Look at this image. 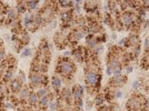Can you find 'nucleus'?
Returning <instances> with one entry per match:
<instances>
[{
	"instance_id": "nucleus-34",
	"label": "nucleus",
	"mask_w": 149,
	"mask_h": 111,
	"mask_svg": "<svg viewBox=\"0 0 149 111\" xmlns=\"http://www.w3.org/2000/svg\"><path fill=\"white\" fill-rule=\"evenodd\" d=\"M125 68V71H126V74H129L132 72V70H134V67L131 66V65H128V66H126V67H124Z\"/></svg>"
},
{
	"instance_id": "nucleus-20",
	"label": "nucleus",
	"mask_w": 149,
	"mask_h": 111,
	"mask_svg": "<svg viewBox=\"0 0 149 111\" xmlns=\"http://www.w3.org/2000/svg\"><path fill=\"white\" fill-rule=\"evenodd\" d=\"M51 100H52V99L49 97V94L46 96V97L40 98L39 99V101H38L37 109H48V108H49L50 102H51Z\"/></svg>"
},
{
	"instance_id": "nucleus-23",
	"label": "nucleus",
	"mask_w": 149,
	"mask_h": 111,
	"mask_svg": "<svg viewBox=\"0 0 149 111\" xmlns=\"http://www.w3.org/2000/svg\"><path fill=\"white\" fill-rule=\"evenodd\" d=\"M36 93H37L38 98H42V97H46V96H48L50 92V90L48 89V87H40V88H38L35 90Z\"/></svg>"
},
{
	"instance_id": "nucleus-24",
	"label": "nucleus",
	"mask_w": 149,
	"mask_h": 111,
	"mask_svg": "<svg viewBox=\"0 0 149 111\" xmlns=\"http://www.w3.org/2000/svg\"><path fill=\"white\" fill-rule=\"evenodd\" d=\"M5 61H6L8 68H10V67H17V59L15 58V56L7 55Z\"/></svg>"
},
{
	"instance_id": "nucleus-33",
	"label": "nucleus",
	"mask_w": 149,
	"mask_h": 111,
	"mask_svg": "<svg viewBox=\"0 0 149 111\" xmlns=\"http://www.w3.org/2000/svg\"><path fill=\"white\" fill-rule=\"evenodd\" d=\"M49 111H57L58 110V105H57V101L56 100H51V102H50L49 105Z\"/></svg>"
},
{
	"instance_id": "nucleus-7",
	"label": "nucleus",
	"mask_w": 149,
	"mask_h": 111,
	"mask_svg": "<svg viewBox=\"0 0 149 111\" xmlns=\"http://www.w3.org/2000/svg\"><path fill=\"white\" fill-rule=\"evenodd\" d=\"M50 83H51V88H52V91L56 93L57 96H59V93L62 89V79L59 74H55L52 77H51V80H50Z\"/></svg>"
},
{
	"instance_id": "nucleus-8",
	"label": "nucleus",
	"mask_w": 149,
	"mask_h": 111,
	"mask_svg": "<svg viewBox=\"0 0 149 111\" xmlns=\"http://www.w3.org/2000/svg\"><path fill=\"white\" fill-rule=\"evenodd\" d=\"M84 93H85V89H84V87L81 86V85H74V86L71 87V94H72L74 102L82 100Z\"/></svg>"
},
{
	"instance_id": "nucleus-41",
	"label": "nucleus",
	"mask_w": 149,
	"mask_h": 111,
	"mask_svg": "<svg viewBox=\"0 0 149 111\" xmlns=\"http://www.w3.org/2000/svg\"><path fill=\"white\" fill-rule=\"evenodd\" d=\"M1 47H2V40L0 39V48H1Z\"/></svg>"
},
{
	"instance_id": "nucleus-5",
	"label": "nucleus",
	"mask_w": 149,
	"mask_h": 111,
	"mask_svg": "<svg viewBox=\"0 0 149 111\" xmlns=\"http://www.w3.org/2000/svg\"><path fill=\"white\" fill-rule=\"evenodd\" d=\"M127 83V76L124 74H115L108 81V86L109 88H121Z\"/></svg>"
},
{
	"instance_id": "nucleus-42",
	"label": "nucleus",
	"mask_w": 149,
	"mask_h": 111,
	"mask_svg": "<svg viewBox=\"0 0 149 111\" xmlns=\"http://www.w3.org/2000/svg\"><path fill=\"white\" fill-rule=\"evenodd\" d=\"M3 110V107H0V111H2Z\"/></svg>"
},
{
	"instance_id": "nucleus-9",
	"label": "nucleus",
	"mask_w": 149,
	"mask_h": 111,
	"mask_svg": "<svg viewBox=\"0 0 149 111\" xmlns=\"http://www.w3.org/2000/svg\"><path fill=\"white\" fill-rule=\"evenodd\" d=\"M30 71L46 74V72L48 71V65L41 63V62L37 61V60H32V63H31V67H30Z\"/></svg>"
},
{
	"instance_id": "nucleus-13",
	"label": "nucleus",
	"mask_w": 149,
	"mask_h": 111,
	"mask_svg": "<svg viewBox=\"0 0 149 111\" xmlns=\"http://www.w3.org/2000/svg\"><path fill=\"white\" fill-rule=\"evenodd\" d=\"M40 2L37 0H29V1H26V6H27V10L30 15H36L39 12L40 8H39Z\"/></svg>"
},
{
	"instance_id": "nucleus-30",
	"label": "nucleus",
	"mask_w": 149,
	"mask_h": 111,
	"mask_svg": "<svg viewBox=\"0 0 149 111\" xmlns=\"http://www.w3.org/2000/svg\"><path fill=\"white\" fill-rule=\"evenodd\" d=\"M16 78H17V79H18V80L20 81L22 85H25V82H26V74L24 72V71H22V70H20V71H19L18 74L16 76Z\"/></svg>"
},
{
	"instance_id": "nucleus-27",
	"label": "nucleus",
	"mask_w": 149,
	"mask_h": 111,
	"mask_svg": "<svg viewBox=\"0 0 149 111\" xmlns=\"http://www.w3.org/2000/svg\"><path fill=\"white\" fill-rule=\"evenodd\" d=\"M31 55H32V49H31L30 47H28V46L25 47V49L20 52L21 58H28V57H30Z\"/></svg>"
},
{
	"instance_id": "nucleus-18",
	"label": "nucleus",
	"mask_w": 149,
	"mask_h": 111,
	"mask_svg": "<svg viewBox=\"0 0 149 111\" xmlns=\"http://www.w3.org/2000/svg\"><path fill=\"white\" fill-rule=\"evenodd\" d=\"M38 101H39V98H38L36 91L35 90H31L30 94H29V98L27 100V105L30 107V108H37Z\"/></svg>"
},
{
	"instance_id": "nucleus-11",
	"label": "nucleus",
	"mask_w": 149,
	"mask_h": 111,
	"mask_svg": "<svg viewBox=\"0 0 149 111\" xmlns=\"http://www.w3.org/2000/svg\"><path fill=\"white\" fill-rule=\"evenodd\" d=\"M24 86H25V85H22L17 78H15V79L8 85V88H9L10 93L13 94V96H16V94H18V93L21 91V89H22V87Z\"/></svg>"
},
{
	"instance_id": "nucleus-37",
	"label": "nucleus",
	"mask_w": 149,
	"mask_h": 111,
	"mask_svg": "<svg viewBox=\"0 0 149 111\" xmlns=\"http://www.w3.org/2000/svg\"><path fill=\"white\" fill-rule=\"evenodd\" d=\"M98 111H110V105H101L98 108Z\"/></svg>"
},
{
	"instance_id": "nucleus-10",
	"label": "nucleus",
	"mask_w": 149,
	"mask_h": 111,
	"mask_svg": "<svg viewBox=\"0 0 149 111\" xmlns=\"http://www.w3.org/2000/svg\"><path fill=\"white\" fill-rule=\"evenodd\" d=\"M31 90H32V89H31L30 87L25 85V86L22 87L21 91L17 94V97H18V99H19V102H20L21 105H27V100L29 98V94H30Z\"/></svg>"
},
{
	"instance_id": "nucleus-4",
	"label": "nucleus",
	"mask_w": 149,
	"mask_h": 111,
	"mask_svg": "<svg viewBox=\"0 0 149 111\" xmlns=\"http://www.w3.org/2000/svg\"><path fill=\"white\" fill-rule=\"evenodd\" d=\"M28 86L30 87L32 90H36L40 87H48V77L46 74H38V72H33L30 71L29 72V77H28Z\"/></svg>"
},
{
	"instance_id": "nucleus-19",
	"label": "nucleus",
	"mask_w": 149,
	"mask_h": 111,
	"mask_svg": "<svg viewBox=\"0 0 149 111\" xmlns=\"http://www.w3.org/2000/svg\"><path fill=\"white\" fill-rule=\"evenodd\" d=\"M5 16H6L7 20H9L10 22H13V20H16L17 18H19V15L17 13V10H16L15 7H8Z\"/></svg>"
},
{
	"instance_id": "nucleus-36",
	"label": "nucleus",
	"mask_w": 149,
	"mask_h": 111,
	"mask_svg": "<svg viewBox=\"0 0 149 111\" xmlns=\"http://www.w3.org/2000/svg\"><path fill=\"white\" fill-rule=\"evenodd\" d=\"M141 5L145 8L146 11H149V0H146V1H141Z\"/></svg>"
},
{
	"instance_id": "nucleus-1",
	"label": "nucleus",
	"mask_w": 149,
	"mask_h": 111,
	"mask_svg": "<svg viewBox=\"0 0 149 111\" xmlns=\"http://www.w3.org/2000/svg\"><path fill=\"white\" fill-rule=\"evenodd\" d=\"M77 67L70 58H65V57H59L56 62V74L61 77V79L66 81H70L74 74H76Z\"/></svg>"
},
{
	"instance_id": "nucleus-17",
	"label": "nucleus",
	"mask_w": 149,
	"mask_h": 111,
	"mask_svg": "<svg viewBox=\"0 0 149 111\" xmlns=\"http://www.w3.org/2000/svg\"><path fill=\"white\" fill-rule=\"evenodd\" d=\"M85 38H86V48H87L88 50H93V48L99 43L96 35H95V36H93V35H87Z\"/></svg>"
},
{
	"instance_id": "nucleus-39",
	"label": "nucleus",
	"mask_w": 149,
	"mask_h": 111,
	"mask_svg": "<svg viewBox=\"0 0 149 111\" xmlns=\"http://www.w3.org/2000/svg\"><path fill=\"white\" fill-rule=\"evenodd\" d=\"M3 102H5V101H3V98H2V97H0V107H2Z\"/></svg>"
},
{
	"instance_id": "nucleus-21",
	"label": "nucleus",
	"mask_w": 149,
	"mask_h": 111,
	"mask_svg": "<svg viewBox=\"0 0 149 111\" xmlns=\"http://www.w3.org/2000/svg\"><path fill=\"white\" fill-rule=\"evenodd\" d=\"M16 10L19 16H24L26 12H28L27 6H26V1H17L16 2Z\"/></svg>"
},
{
	"instance_id": "nucleus-32",
	"label": "nucleus",
	"mask_w": 149,
	"mask_h": 111,
	"mask_svg": "<svg viewBox=\"0 0 149 111\" xmlns=\"http://www.w3.org/2000/svg\"><path fill=\"white\" fill-rule=\"evenodd\" d=\"M7 57V53H6V49H5V47L2 46L1 48H0V63L1 62L5 61V59H6Z\"/></svg>"
},
{
	"instance_id": "nucleus-2",
	"label": "nucleus",
	"mask_w": 149,
	"mask_h": 111,
	"mask_svg": "<svg viewBox=\"0 0 149 111\" xmlns=\"http://www.w3.org/2000/svg\"><path fill=\"white\" fill-rule=\"evenodd\" d=\"M101 79H102L101 72L90 70V69H85V85H86V88H93L97 91H99Z\"/></svg>"
},
{
	"instance_id": "nucleus-26",
	"label": "nucleus",
	"mask_w": 149,
	"mask_h": 111,
	"mask_svg": "<svg viewBox=\"0 0 149 111\" xmlns=\"http://www.w3.org/2000/svg\"><path fill=\"white\" fill-rule=\"evenodd\" d=\"M32 21L35 22V25L37 26L38 28H40V27L45 26L44 19L41 18V16H40L39 13H36V15H33V17H32Z\"/></svg>"
},
{
	"instance_id": "nucleus-29",
	"label": "nucleus",
	"mask_w": 149,
	"mask_h": 111,
	"mask_svg": "<svg viewBox=\"0 0 149 111\" xmlns=\"http://www.w3.org/2000/svg\"><path fill=\"white\" fill-rule=\"evenodd\" d=\"M38 29H39V28L35 25V22H33V21H31L30 24L25 28V30H27L28 32H35V31H37Z\"/></svg>"
},
{
	"instance_id": "nucleus-43",
	"label": "nucleus",
	"mask_w": 149,
	"mask_h": 111,
	"mask_svg": "<svg viewBox=\"0 0 149 111\" xmlns=\"http://www.w3.org/2000/svg\"><path fill=\"white\" fill-rule=\"evenodd\" d=\"M72 111H80V110H78V109H74Z\"/></svg>"
},
{
	"instance_id": "nucleus-25",
	"label": "nucleus",
	"mask_w": 149,
	"mask_h": 111,
	"mask_svg": "<svg viewBox=\"0 0 149 111\" xmlns=\"http://www.w3.org/2000/svg\"><path fill=\"white\" fill-rule=\"evenodd\" d=\"M81 5H84V2L82 1H74V8H72V12H74V17H78V16H80L81 13Z\"/></svg>"
},
{
	"instance_id": "nucleus-35",
	"label": "nucleus",
	"mask_w": 149,
	"mask_h": 111,
	"mask_svg": "<svg viewBox=\"0 0 149 111\" xmlns=\"http://www.w3.org/2000/svg\"><path fill=\"white\" fill-rule=\"evenodd\" d=\"M125 44H126V37L123 38V39H120V41H119V43L117 44V46H118L119 48H123V49H124Z\"/></svg>"
},
{
	"instance_id": "nucleus-40",
	"label": "nucleus",
	"mask_w": 149,
	"mask_h": 111,
	"mask_svg": "<svg viewBox=\"0 0 149 111\" xmlns=\"http://www.w3.org/2000/svg\"><path fill=\"white\" fill-rule=\"evenodd\" d=\"M111 39H112V40H116V39H117V36H116V33H111Z\"/></svg>"
},
{
	"instance_id": "nucleus-15",
	"label": "nucleus",
	"mask_w": 149,
	"mask_h": 111,
	"mask_svg": "<svg viewBox=\"0 0 149 111\" xmlns=\"http://www.w3.org/2000/svg\"><path fill=\"white\" fill-rule=\"evenodd\" d=\"M58 97H61V98L66 99L68 102H70L71 105H74V100H72V94H71V88L69 86L62 87L61 91L59 93Z\"/></svg>"
},
{
	"instance_id": "nucleus-6",
	"label": "nucleus",
	"mask_w": 149,
	"mask_h": 111,
	"mask_svg": "<svg viewBox=\"0 0 149 111\" xmlns=\"http://www.w3.org/2000/svg\"><path fill=\"white\" fill-rule=\"evenodd\" d=\"M141 43V39L139 37V35H135V33H130L128 37H126V44L125 48H135V47H140Z\"/></svg>"
},
{
	"instance_id": "nucleus-12",
	"label": "nucleus",
	"mask_w": 149,
	"mask_h": 111,
	"mask_svg": "<svg viewBox=\"0 0 149 111\" xmlns=\"http://www.w3.org/2000/svg\"><path fill=\"white\" fill-rule=\"evenodd\" d=\"M99 5L100 2H98V1H85L84 2V9L87 13L91 15L95 11L99 10Z\"/></svg>"
},
{
	"instance_id": "nucleus-38",
	"label": "nucleus",
	"mask_w": 149,
	"mask_h": 111,
	"mask_svg": "<svg viewBox=\"0 0 149 111\" xmlns=\"http://www.w3.org/2000/svg\"><path fill=\"white\" fill-rule=\"evenodd\" d=\"M139 86H140L139 81L135 80L134 82H132V89H134V90H138V89H139Z\"/></svg>"
},
{
	"instance_id": "nucleus-22",
	"label": "nucleus",
	"mask_w": 149,
	"mask_h": 111,
	"mask_svg": "<svg viewBox=\"0 0 149 111\" xmlns=\"http://www.w3.org/2000/svg\"><path fill=\"white\" fill-rule=\"evenodd\" d=\"M105 101H106L105 96L101 94V93H98V94L95 97V99H93V105H96L97 108H100L101 105H104Z\"/></svg>"
},
{
	"instance_id": "nucleus-16",
	"label": "nucleus",
	"mask_w": 149,
	"mask_h": 111,
	"mask_svg": "<svg viewBox=\"0 0 149 111\" xmlns=\"http://www.w3.org/2000/svg\"><path fill=\"white\" fill-rule=\"evenodd\" d=\"M15 35H17V38L19 39V41L22 43L25 47L28 46V43L30 42V35H29V32L25 29H22V30H20L18 33H15Z\"/></svg>"
},
{
	"instance_id": "nucleus-31",
	"label": "nucleus",
	"mask_w": 149,
	"mask_h": 111,
	"mask_svg": "<svg viewBox=\"0 0 149 111\" xmlns=\"http://www.w3.org/2000/svg\"><path fill=\"white\" fill-rule=\"evenodd\" d=\"M8 7H6V2L0 1V17H3V15H6V11Z\"/></svg>"
},
{
	"instance_id": "nucleus-3",
	"label": "nucleus",
	"mask_w": 149,
	"mask_h": 111,
	"mask_svg": "<svg viewBox=\"0 0 149 111\" xmlns=\"http://www.w3.org/2000/svg\"><path fill=\"white\" fill-rule=\"evenodd\" d=\"M146 97L143 94L135 93L126 102V109L128 111H143V105L146 103Z\"/></svg>"
},
{
	"instance_id": "nucleus-14",
	"label": "nucleus",
	"mask_w": 149,
	"mask_h": 111,
	"mask_svg": "<svg viewBox=\"0 0 149 111\" xmlns=\"http://www.w3.org/2000/svg\"><path fill=\"white\" fill-rule=\"evenodd\" d=\"M15 78H16V67H10L6 70V72L2 77V81L8 86Z\"/></svg>"
},
{
	"instance_id": "nucleus-28",
	"label": "nucleus",
	"mask_w": 149,
	"mask_h": 111,
	"mask_svg": "<svg viewBox=\"0 0 149 111\" xmlns=\"http://www.w3.org/2000/svg\"><path fill=\"white\" fill-rule=\"evenodd\" d=\"M57 25H58V22H57V19H52V20H50L48 22H46L45 26H47V29L48 30H51V29H55L57 28Z\"/></svg>"
}]
</instances>
